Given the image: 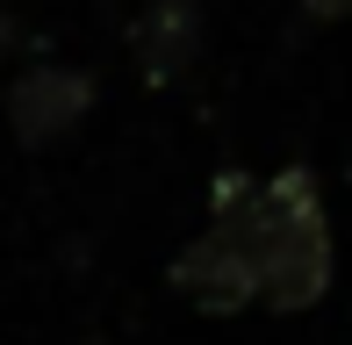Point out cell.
Returning a JSON list of instances; mask_svg holds the SVG:
<instances>
[{"mask_svg":"<svg viewBox=\"0 0 352 345\" xmlns=\"http://www.w3.org/2000/svg\"><path fill=\"white\" fill-rule=\"evenodd\" d=\"M245 245H252L259 302L309 309L331 288V223H324V194L302 166L274 172L266 187H245Z\"/></svg>","mask_w":352,"mask_h":345,"instance_id":"obj_1","label":"cell"},{"mask_svg":"<svg viewBox=\"0 0 352 345\" xmlns=\"http://www.w3.org/2000/svg\"><path fill=\"white\" fill-rule=\"evenodd\" d=\"M173 288L201 309H245L259 302V280H252V245H245V180H223L216 216L180 259H173Z\"/></svg>","mask_w":352,"mask_h":345,"instance_id":"obj_2","label":"cell"},{"mask_svg":"<svg viewBox=\"0 0 352 345\" xmlns=\"http://www.w3.org/2000/svg\"><path fill=\"white\" fill-rule=\"evenodd\" d=\"M87 101H94V87H87V72H65V65H36V72H22L14 80V101H8V115H14V137L22 144H58V137L72 130L79 115H87Z\"/></svg>","mask_w":352,"mask_h":345,"instance_id":"obj_3","label":"cell"},{"mask_svg":"<svg viewBox=\"0 0 352 345\" xmlns=\"http://www.w3.org/2000/svg\"><path fill=\"white\" fill-rule=\"evenodd\" d=\"M195 43H201V22H195L187 0H151V8L137 14V58H144V72H151L158 87L195 65Z\"/></svg>","mask_w":352,"mask_h":345,"instance_id":"obj_4","label":"cell"},{"mask_svg":"<svg viewBox=\"0 0 352 345\" xmlns=\"http://www.w3.org/2000/svg\"><path fill=\"white\" fill-rule=\"evenodd\" d=\"M302 8H309L316 22H345V14H352V0H302Z\"/></svg>","mask_w":352,"mask_h":345,"instance_id":"obj_5","label":"cell"}]
</instances>
